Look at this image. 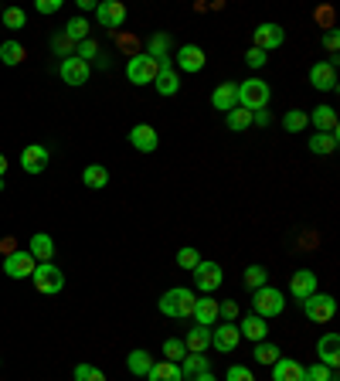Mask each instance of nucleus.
<instances>
[{
    "mask_svg": "<svg viewBox=\"0 0 340 381\" xmlns=\"http://www.w3.org/2000/svg\"><path fill=\"white\" fill-rule=\"evenodd\" d=\"M194 303H198L194 289L177 286V289H167V293L157 300V310H160L164 317H190V313H194Z\"/></svg>",
    "mask_w": 340,
    "mask_h": 381,
    "instance_id": "obj_1",
    "label": "nucleus"
},
{
    "mask_svg": "<svg viewBox=\"0 0 340 381\" xmlns=\"http://www.w3.org/2000/svg\"><path fill=\"white\" fill-rule=\"evenodd\" d=\"M286 310V296L276 289V286H262V289H252V313L262 317V320H272Z\"/></svg>",
    "mask_w": 340,
    "mask_h": 381,
    "instance_id": "obj_2",
    "label": "nucleus"
},
{
    "mask_svg": "<svg viewBox=\"0 0 340 381\" xmlns=\"http://www.w3.org/2000/svg\"><path fill=\"white\" fill-rule=\"evenodd\" d=\"M269 99H272V92H269V82H262V78H245V82L238 85V106L248 109V113L265 109Z\"/></svg>",
    "mask_w": 340,
    "mask_h": 381,
    "instance_id": "obj_3",
    "label": "nucleus"
},
{
    "mask_svg": "<svg viewBox=\"0 0 340 381\" xmlns=\"http://www.w3.org/2000/svg\"><path fill=\"white\" fill-rule=\"evenodd\" d=\"M31 279H35V289L44 293V296H55V293L65 289V272L55 262H38L35 272H31Z\"/></svg>",
    "mask_w": 340,
    "mask_h": 381,
    "instance_id": "obj_4",
    "label": "nucleus"
},
{
    "mask_svg": "<svg viewBox=\"0 0 340 381\" xmlns=\"http://www.w3.org/2000/svg\"><path fill=\"white\" fill-rule=\"evenodd\" d=\"M303 313L310 324H330L334 313H337V300L327 296V293H313L310 300H303Z\"/></svg>",
    "mask_w": 340,
    "mask_h": 381,
    "instance_id": "obj_5",
    "label": "nucleus"
},
{
    "mask_svg": "<svg viewBox=\"0 0 340 381\" xmlns=\"http://www.w3.org/2000/svg\"><path fill=\"white\" fill-rule=\"evenodd\" d=\"M157 72H160V61L150 55H133L126 61V78H130L133 85H153Z\"/></svg>",
    "mask_w": 340,
    "mask_h": 381,
    "instance_id": "obj_6",
    "label": "nucleus"
},
{
    "mask_svg": "<svg viewBox=\"0 0 340 381\" xmlns=\"http://www.w3.org/2000/svg\"><path fill=\"white\" fill-rule=\"evenodd\" d=\"M35 255L28 252V248H14L11 255H4V272L11 276V279H31V272H35Z\"/></svg>",
    "mask_w": 340,
    "mask_h": 381,
    "instance_id": "obj_7",
    "label": "nucleus"
},
{
    "mask_svg": "<svg viewBox=\"0 0 340 381\" xmlns=\"http://www.w3.org/2000/svg\"><path fill=\"white\" fill-rule=\"evenodd\" d=\"M221 283H225V272H221V266H218V262H205V259H201L198 269H194V286H198L205 296H211V293H214Z\"/></svg>",
    "mask_w": 340,
    "mask_h": 381,
    "instance_id": "obj_8",
    "label": "nucleus"
},
{
    "mask_svg": "<svg viewBox=\"0 0 340 381\" xmlns=\"http://www.w3.org/2000/svg\"><path fill=\"white\" fill-rule=\"evenodd\" d=\"M310 85H313L317 92H334V89H337V58L317 61V65L310 68Z\"/></svg>",
    "mask_w": 340,
    "mask_h": 381,
    "instance_id": "obj_9",
    "label": "nucleus"
},
{
    "mask_svg": "<svg viewBox=\"0 0 340 381\" xmlns=\"http://www.w3.org/2000/svg\"><path fill=\"white\" fill-rule=\"evenodd\" d=\"M289 293H293V300H310L313 293H320V283H317V272L313 269H296L293 276H289Z\"/></svg>",
    "mask_w": 340,
    "mask_h": 381,
    "instance_id": "obj_10",
    "label": "nucleus"
},
{
    "mask_svg": "<svg viewBox=\"0 0 340 381\" xmlns=\"http://www.w3.org/2000/svg\"><path fill=\"white\" fill-rule=\"evenodd\" d=\"M58 75H61V82H65V85H85V82H89V75H92V68H89V65H85V61H82V58H61V65H58Z\"/></svg>",
    "mask_w": 340,
    "mask_h": 381,
    "instance_id": "obj_11",
    "label": "nucleus"
},
{
    "mask_svg": "<svg viewBox=\"0 0 340 381\" xmlns=\"http://www.w3.org/2000/svg\"><path fill=\"white\" fill-rule=\"evenodd\" d=\"M95 20H99L102 28H123V24H126V4H119V0H102V4H95Z\"/></svg>",
    "mask_w": 340,
    "mask_h": 381,
    "instance_id": "obj_12",
    "label": "nucleus"
},
{
    "mask_svg": "<svg viewBox=\"0 0 340 381\" xmlns=\"http://www.w3.org/2000/svg\"><path fill=\"white\" fill-rule=\"evenodd\" d=\"M283 41H286L283 28H279V24H272V20H265V24L255 28V44H252V48H259V52L269 55V52H272V48H279Z\"/></svg>",
    "mask_w": 340,
    "mask_h": 381,
    "instance_id": "obj_13",
    "label": "nucleus"
},
{
    "mask_svg": "<svg viewBox=\"0 0 340 381\" xmlns=\"http://www.w3.org/2000/svg\"><path fill=\"white\" fill-rule=\"evenodd\" d=\"M242 341V334H238V324H221V327H211V347L214 351H221V354H231L235 347Z\"/></svg>",
    "mask_w": 340,
    "mask_h": 381,
    "instance_id": "obj_14",
    "label": "nucleus"
},
{
    "mask_svg": "<svg viewBox=\"0 0 340 381\" xmlns=\"http://www.w3.org/2000/svg\"><path fill=\"white\" fill-rule=\"evenodd\" d=\"M205 61H208V55H205V48H198V44H181L177 48V68L181 72H201L205 68Z\"/></svg>",
    "mask_w": 340,
    "mask_h": 381,
    "instance_id": "obj_15",
    "label": "nucleus"
},
{
    "mask_svg": "<svg viewBox=\"0 0 340 381\" xmlns=\"http://www.w3.org/2000/svg\"><path fill=\"white\" fill-rule=\"evenodd\" d=\"M157 143H160V136H157V130H153L150 123H136L130 130V147L140 153H153L157 150Z\"/></svg>",
    "mask_w": 340,
    "mask_h": 381,
    "instance_id": "obj_16",
    "label": "nucleus"
},
{
    "mask_svg": "<svg viewBox=\"0 0 340 381\" xmlns=\"http://www.w3.org/2000/svg\"><path fill=\"white\" fill-rule=\"evenodd\" d=\"M317 358H320V364H327L330 371H337L340 364V334H323L320 344H317Z\"/></svg>",
    "mask_w": 340,
    "mask_h": 381,
    "instance_id": "obj_17",
    "label": "nucleus"
},
{
    "mask_svg": "<svg viewBox=\"0 0 340 381\" xmlns=\"http://www.w3.org/2000/svg\"><path fill=\"white\" fill-rule=\"evenodd\" d=\"M48 147L44 143H31V147H24V153H20V167L28 174H41L44 167H48Z\"/></svg>",
    "mask_w": 340,
    "mask_h": 381,
    "instance_id": "obj_18",
    "label": "nucleus"
},
{
    "mask_svg": "<svg viewBox=\"0 0 340 381\" xmlns=\"http://www.w3.org/2000/svg\"><path fill=\"white\" fill-rule=\"evenodd\" d=\"M313 126H317V133H340V123H337V113H334V106H317L313 113L306 116Z\"/></svg>",
    "mask_w": 340,
    "mask_h": 381,
    "instance_id": "obj_19",
    "label": "nucleus"
},
{
    "mask_svg": "<svg viewBox=\"0 0 340 381\" xmlns=\"http://www.w3.org/2000/svg\"><path fill=\"white\" fill-rule=\"evenodd\" d=\"M198 327H218L221 320V313H218V300H211V296H201L198 303H194V313H190Z\"/></svg>",
    "mask_w": 340,
    "mask_h": 381,
    "instance_id": "obj_20",
    "label": "nucleus"
},
{
    "mask_svg": "<svg viewBox=\"0 0 340 381\" xmlns=\"http://www.w3.org/2000/svg\"><path fill=\"white\" fill-rule=\"evenodd\" d=\"M211 106L221 109V113L235 109V106H238V82H221V85L211 92Z\"/></svg>",
    "mask_w": 340,
    "mask_h": 381,
    "instance_id": "obj_21",
    "label": "nucleus"
},
{
    "mask_svg": "<svg viewBox=\"0 0 340 381\" xmlns=\"http://www.w3.org/2000/svg\"><path fill=\"white\" fill-rule=\"evenodd\" d=\"M153 85H157V92L160 95H167L170 99V95L181 92V75L170 68L167 61H160V72H157V78H153Z\"/></svg>",
    "mask_w": 340,
    "mask_h": 381,
    "instance_id": "obj_22",
    "label": "nucleus"
},
{
    "mask_svg": "<svg viewBox=\"0 0 340 381\" xmlns=\"http://www.w3.org/2000/svg\"><path fill=\"white\" fill-rule=\"evenodd\" d=\"M303 375H306V364L293 358H279L272 364V381H303Z\"/></svg>",
    "mask_w": 340,
    "mask_h": 381,
    "instance_id": "obj_23",
    "label": "nucleus"
},
{
    "mask_svg": "<svg viewBox=\"0 0 340 381\" xmlns=\"http://www.w3.org/2000/svg\"><path fill=\"white\" fill-rule=\"evenodd\" d=\"M28 252L35 255V262H51V255H55V238L44 235V231H38V235H31Z\"/></svg>",
    "mask_w": 340,
    "mask_h": 381,
    "instance_id": "obj_24",
    "label": "nucleus"
},
{
    "mask_svg": "<svg viewBox=\"0 0 340 381\" xmlns=\"http://www.w3.org/2000/svg\"><path fill=\"white\" fill-rule=\"evenodd\" d=\"M184 347H188V354H205L211 347V327H190L184 334Z\"/></svg>",
    "mask_w": 340,
    "mask_h": 381,
    "instance_id": "obj_25",
    "label": "nucleus"
},
{
    "mask_svg": "<svg viewBox=\"0 0 340 381\" xmlns=\"http://www.w3.org/2000/svg\"><path fill=\"white\" fill-rule=\"evenodd\" d=\"M238 334L242 337H248V341H265V334H269V324H265L262 317H255V313H248V317H242L238 320Z\"/></svg>",
    "mask_w": 340,
    "mask_h": 381,
    "instance_id": "obj_26",
    "label": "nucleus"
},
{
    "mask_svg": "<svg viewBox=\"0 0 340 381\" xmlns=\"http://www.w3.org/2000/svg\"><path fill=\"white\" fill-rule=\"evenodd\" d=\"M147 381H184V375H181V364H174V361H153L150 371H147Z\"/></svg>",
    "mask_w": 340,
    "mask_h": 381,
    "instance_id": "obj_27",
    "label": "nucleus"
},
{
    "mask_svg": "<svg viewBox=\"0 0 340 381\" xmlns=\"http://www.w3.org/2000/svg\"><path fill=\"white\" fill-rule=\"evenodd\" d=\"M150 364H153V354L150 351H143V347L130 351V358H126V368H130V375H136V378H147Z\"/></svg>",
    "mask_w": 340,
    "mask_h": 381,
    "instance_id": "obj_28",
    "label": "nucleus"
},
{
    "mask_svg": "<svg viewBox=\"0 0 340 381\" xmlns=\"http://www.w3.org/2000/svg\"><path fill=\"white\" fill-rule=\"evenodd\" d=\"M82 184L92 190H102L106 184H109V171L102 167V164H89L85 171H82Z\"/></svg>",
    "mask_w": 340,
    "mask_h": 381,
    "instance_id": "obj_29",
    "label": "nucleus"
},
{
    "mask_svg": "<svg viewBox=\"0 0 340 381\" xmlns=\"http://www.w3.org/2000/svg\"><path fill=\"white\" fill-rule=\"evenodd\" d=\"M225 126L231 130V133H242V130L252 126V113L242 109V106H235V109H228V113H225Z\"/></svg>",
    "mask_w": 340,
    "mask_h": 381,
    "instance_id": "obj_30",
    "label": "nucleus"
},
{
    "mask_svg": "<svg viewBox=\"0 0 340 381\" xmlns=\"http://www.w3.org/2000/svg\"><path fill=\"white\" fill-rule=\"evenodd\" d=\"M24 58H28V52H24L20 41H4V44H0V61H4V65L14 68V65H20Z\"/></svg>",
    "mask_w": 340,
    "mask_h": 381,
    "instance_id": "obj_31",
    "label": "nucleus"
},
{
    "mask_svg": "<svg viewBox=\"0 0 340 381\" xmlns=\"http://www.w3.org/2000/svg\"><path fill=\"white\" fill-rule=\"evenodd\" d=\"M252 358H255L259 364H269V368H272V364L283 358V351H279L272 341H259V344H255V351H252Z\"/></svg>",
    "mask_w": 340,
    "mask_h": 381,
    "instance_id": "obj_32",
    "label": "nucleus"
},
{
    "mask_svg": "<svg viewBox=\"0 0 340 381\" xmlns=\"http://www.w3.org/2000/svg\"><path fill=\"white\" fill-rule=\"evenodd\" d=\"M211 364L205 354H188L184 361H181V375H184V381H190L194 375H201V371H208Z\"/></svg>",
    "mask_w": 340,
    "mask_h": 381,
    "instance_id": "obj_33",
    "label": "nucleus"
},
{
    "mask_svg": "<svg viewBox=\"0 0 340 381\" xmlns=\"http://www.w3.org/2000/svg\"><path fill=\"white\" fill-rule=\"evenodd\" d=\"M337 150V136L334 133H313L310 136V153H320V157H327V153Z\"/></svg>",
    "mask_w": 340,
    "mask_h": 381,
    "instance_id": "obj_34",
    "label": "nucleus"
},
{
    "mask_svg": "<svg viewBox=\"0 0 340 381\" xmlns=\"http://www.w3.org/2000/svg\"><path fill=\"white\" fill-rule=\"evenodd\" d=\"M0 28H7V31H20V28H28V14H24L20 7H7V11L0 14Z\"/></svg>",
    "mask_w": 340,
    "mask_h": 381,
    "instance_id": "obj_35",
    "label": "nucleus"
},
{
    "mask_svg": "<svg viewBox=\"0 0 340 381\" xmlns=\"http://www.w3.org/2000/svg\"><path fill=\"white\" fill-rule=\"evenodd\" d=\"M65 38L72 41V44L85 41V38H89V20H85V18H72L68 24H65Z\"/></svg>",
    "mask_w": 340,
    "mask_h": 381,
    "instance_id": "obj_36",
    "label": "nucleus"
},
{
    "mask_svg": "<svg viewBox=\"0 0 340 381\" xmlns=\"http://www.w3.org/2000/svg\"><path fill=\"white\" fill-rule=\"evenodd\" d=\"M245 283H248V289H262V286H269V269L259 266V262H252V266L245 269Z\"/></svg>",
    "mask_w": 340,
    "mask_h": 381,
    "instance_id": "obj_37",
    "label": "nucleus"
},
{
    "mask_svg": "<svg viewBox=\"0 0 340 381\" xmlns=\"http://www.w3.org/2000/svg\"><path fill=\"white\" fill-rule=\"evenodd\" d=\"M164 354H167V361L181 364L184 358H188V347H184V341H181V337H167V341H164Z\"/></svg>",
    "mask_w": 340,
    "mask_h": 381,
    "instance_id": "obj_38",
    "label": "nucleus"
},
{
    "mask_svg": "<svg viewBox=\"0 0 340 381\" xmlns=\"http://www.w3.org/2000/svg\"><path fill=\"white\" fill-rule=\"evenodd\" d=\"M283 126L289 130V133H303V130L310 126V119H306V113H303V109H289V113L283 116Z\"/></svg>",
    "mask_w": 340,
    "mask_h": 381,
    "instance_id": "obj_39",
    "label": "nucleus"
},
{
    "mask_svg": "<svg viewBox=\"0 0 340 381\" xmlns=\"http://www.w3.org/2000/svg\"><path fill=\"white\" fill-rule=\"evenodd\" d=\"M198 262H201V255H198V248H194V246H184L181 252H177V266H181V269L194 272V269H198Z\"/></svg>",
    "mask_w": 340,
    "mask_h": 381,
    "instance_id": "obj_40",
    "label": "nucleus"
},
{
    "mask_svg": "<svg viewBox=\"0 0 340 381\" xmlns=\"http://www.w3.org/2000/svg\"><path fill=\"white\" fill-rule=\"evenodd\" d=\"M303 381H337V375H334V371H330V368H327V364H310V368H306V375H303Z\"/></svg>",
    "mask_w": 340,
    "mask_h": 381,
    "instance_id": "obj_41",
    "label": "nucleus"
},
{
    "mask_svg": "<svg viewBox=\"0 0 340 381\" xmlns=\"http://www.w3.org/2000/svg\"><path fill=\"white\" fill-rule=\"evenodd\" d=\"M167 48H170L167 35H153V38H150V52H147V55L157 58V61H167Z\"/></svg>",
    "mask_w": 340,
    "mask_h": 381,
    "instance_id": "obj_42",
    "label": "nucleus"
},
{
    "mask_svg": "<svg viewBox=\"0 0 340 381\" xmlns=\"http://www.w3.org/2000/svg\"><path fill=\"white\" fill-rule=\"evenodd\" d=\"M75 381H106L102 375V368H95V364H75Z\"/></svg>",
    "mask_w": 340,
    "mask_h": 381,
    "instance_id": "obj_43",
    "label": "nucleus"
},
{
    "mask_svg": "<svg viewBox=\"0 0 340 381\" xmlns=\"http://www.w3.org/2000/svg\"><path fill=\"white\" fill-rule=\"evenodd\" d=\"M75 58H82L85 65L92 61V58H99V44H95L92 38H85V41H78L75 44Z\"/></svg>",
    "mask_w": 340,
    "mask_h": 381,
    "instance_id": "obj_44",
    "label": "nucleus"
},
{
    "mask_svg": "<svg viewBox=\"0 0 340 381\" xmlns=\"http://www.w3.org/2000/svg\"><path fill=\"white\" fill-rule=\"evenodd\" d=\"M225 381H255V375L248 371L245 364H231L225 371Z\"/></svg>",
    "mask_w": 340,
    "mask_h": 381,
    "instance_id": "obj_45",
    "label": "nucleus"
},
{
    "mask_svg": "<svg viewBox=\"0 0 340 381\" xmlns=\"http://www.w3.org/2000/svg\"><path fill=\"white\" fill-rule=\"evenodd\" d=\"M218 313L225 317V324H235L238 320V303L235 300H225V303H218Z\"/></svg>",
    "mask_w": 340,
    "mask_h": 381,
    "instance_id": "obj_46",
    "label": "nucleus"
},
{
    "mask_svg": "<svg viewBox=\"0 0 340 381\" xmlns=\"http://www.w3.org/2000/svg\"><path fill=\"white\" fill-rule=\"evenodd\" d=\"M265 61H269V55H265V52H259V48H248V55H245L248 68H262Z\"/></svg>",
    "mask_w": 340,
    "mask_h": 381,
    "instance_id": "obj_47",
    "label": "nucleus"
},
{
    "mask_svg": "<svg viewBox=\"0 0 340 381\" xmlns=\"http://www.w3.org/2000/svg\"><path fill=\"white\" fill-rule=\"evenodd\" d=\"M55 52H58V55H65V58H72V55H75V44L65 38V35H58V38H55Z\"/></svg>",
    "mask_w": 340,
    "mask_h": 381,
    "instance_id": "obj_48",
    "label": "nucleus"
},
{
    "mask_svg": "<svg viewBox=\"0 0 340 381\" xmlns=\"http://www.w3.org/2000/svg\"><path fill=\"white\" fill-rule=\"evenodd\" d=\"M252 126L269 130V126H272V113H269V109H255V113H252Z\"/></svg>",
    "mask_w": 340,
    "mask_h": 381,
    "instance_id": "obj_49",
    "label": "nucleus"
},
{
    "mask_svg": "<svg viewBox=\"0 0 340 381\" xmlns=\"http://www.w3.org/2000/svg\"><path fill=\"white\" fill-rule=\"evenodd\" d=\"M35 11H38V14H58V11H61V0H38Z\"/></svg>",
    "mask_w": 340,
    "mask_h": 381,
    "instance_id": "obj_50",
    "label": "nucleus"
},
{
    "mask_svg": "<svg viewBox=\"0 0 340 381\" xmlns=\"http://www.w3.org/2000/svg\"><path fill=\"white\" fill-rule=\"evenodd\" d=\"M323 48H327V52H337V48H340V35L334 31V28L323 35Z\"/></svg>",
    "mask_w": 340,
    "mask_h": 381,
    "instance_id": "obj_51",
    "label": "nucleus"
},
{
    "mask_svg": "<svg viewBox=\"0 0 340 381\" xmlns=\"http://www.w3.org/2000/svg\"><path fill=\"white\" fill-rule=\"evenodd\" d=\"M14 246H18L14 238H4V242H0V252H4V255H11V252H14Z\"/></svg>",
    "mask_w": 340,
    "mask_h": 381,
    "instance_id": "obj_52",
    "label": "nucleus"
},
{
    "mask_svg": "<svg viewBox=\"0 0 340 381\" xmlns=\"http://www.w3.org/2000/svg\"><path fill=\"white\" fill-rule=\"evenodd\" d=\"M190 381H218V378H214V371H211V368H208V371H201V375H194V378H190Z\"/></svg>",
    "mask_w": 340,
    "mask_h": 381,
    "instance_id": "obj_53",
    "label": "nucleus"
},
{
    "mask_svg": "<svg viewBox=\"0 0 340 381\" xmlns=\"http://www.w3.org/2000/svg\"><path fill=\"white\" fill-rule=\"evenodd\" d=\"M4 174H7V157L0 153V177H4Z\"/></svg>",
    "mask_w": 340,
    "mask_h": 381,
    "instance_id": "obj_54",
    "label": "nucleus"
},
{
    "mask_svg": "<svg viewBox=\"0 0 340 381\" xmlns=\"http://www.w3.org/2000/svg\"><path fill=\"white\" fill-rule=\"evenodd\" d=\"M0 190H4V177H0Z\"/></svg>",
    "mask_w": 340,
    "mask_h": 381,
    "instance_id": "obj_55",
    "label": "nucleus"
}]
</instances>
